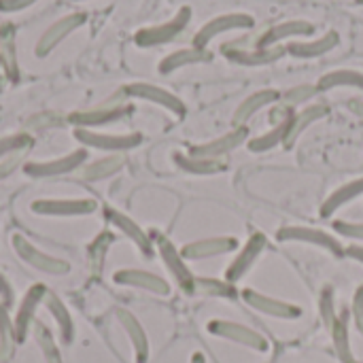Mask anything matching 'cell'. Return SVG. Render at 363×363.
Segmentation results:
<instances>
[{"mask_svg":"<svg viewBox=\"0 0 363 363\" xmlns=\"http://www.w3.org/2000/svg\"><path fill=\"white\" fill-rule=\"evenodd\" d=\"M32 147V138L26 134H17V136H6L0 138V162L11 160L15 155H21L26 149Z\"/></svg>","mask_w":363,"mask_h":363,"instance_id":"38","label":"cell"},{"mask_svg":"<svg viewBox=\"0 0 363 363\" xmlns=\"http://www.w3.org/2000/svg\"><path fill=\"white\" fill-rule=\"evenodd\" d=\"M155 249L164 262V266L168 268V272L172 274V279L177 281L179 289H183L187 296H194L196 291V277L194 272L187 268V259L181 255V251L172 245L170 238H166L164 234L155 236Z\"/></svg>","mask_w":363,"mask_h":363,"instance_id":"4","label":"cell"},{"mask_svg":"<svg viewBox=\"0 0 363 363\" xmlns=\"http://www.w3.org/2000/svg\"><path fill=\"white\" fill-rule=\"evenodd\" d=\"M340 45V34L336 30H330L325 32L323 36L319 38H311V40H291L285 51L291 55V57H298V60H313V57H321L325 53H330L332 49H336Z\"/></svg>","mask_w":363,"mask_h":363,"instance_id":"21","label":"cell"},{"mask_svg":"<svg viewBox=\"0 0 363 363\" xmlns=\"http://www.w3.org/2000/svg\"><path fill=\"white\" fill-rule=\"evenodd\" d=\"M128 113H130V106H123V104L117 102L113 106H102V108L87 111V113H74V115H70V121L77 123V125L89 128V125H102V123L117 121V119L125 117Z\"/></svg>","mask_w":363,"mask_h":363,"instance_id":"28","label":"cell"},{"mask_svg":"<svg viewBox=\"0 0 363 363\" xmlns=\"http://www.w3.org/2000/svg\"><path fill=\"white\" fill-rule=\"evenodd\" d=\"M345 257L355 259V262H359L363 266V245H349V247H345Z\"/></svg>","mask_w":363,"mask_h":363,"instance_id":"45","label":"cell"},{"mask_svg":"<svg viewBox=\"0 0 363 363\" xmlns=\"http://www.w3.org/2000/svg\"><path fill=\"white\" fill-rule=\"evenodd\" d=\"M191 19V9L183 6L177 11V15L160 26H151V28H143L136 32V45L140 47H155V45H166L170 40H174L189 23Z\"/></svg>","mask_w":363,"mask_h":363,"instance_id":"8","label":"cell"},{"mask_svg":"<svg viewBox=\"0 0 363 363\" xmlns=\"http://www.w3.org/2000/svg\"><path fill=\"white\" fill-rule=\"evenodd\" d=\"M330 115V106L323 104V102H313V104H306L302 111H294V115L289 117V130H287V138H285V149H291L298 138L317 121L325 119Z\"/></svg>","mask_w":363,"mask_h":363,"instance_id":"20","label":"cell"},{"mask_svg":"<svg viewBox=\"0 0 363 363\" xmlns=\"http://www.w3.org/2000/svg\"><path fill=\"white\" fill-rule=\"evenodd\" d=\"M319 91H332L338 87H355L363 91V72L353 70V68H338V70H330L328 74H323L317 81Z\"/></svg>","mask_w":363,"mask_h":363,"instance_id":"31","label":"cell"},{"mask_svg":"<svg viewBox=\"0 0 363 363\" xmlns=\"http://www.w3.org/2000/svg\"><path fill=\"white\" fill-rule=\"evenodd\" d=\"M45 296H47V287L36 283L32 285L23 300L19 302L17 306V313H15V319H13V325H15V338H17V345L26 340L30 328H32V319L36 315V308L40 306V302H45Z\"/></svg>","mask_w":363,"mask_h":363,"instance_id":"17","label":"cell"},{"mask_svg":"<svg viewBox=\"0 0 363 363\" xmlns=\"http://www.w3.org/2000/svg\"><path fill=\"white\" fill-rule=\"evenodd\" d=\"M34 340L38 345V349L43 351V357L45 363H62V355H60V349L53 340V334L49 332V328L40 321L34 323Z\"/></svg>","mask_w":363,"mask_h":363,"instance_id":"35","label":"cell"},{"mask_svg":"<svg viewBox=\"0 0 363 363\" xmlns=\"http://www.w3.org/2000/svg\"><path fill=\"white\" fill-rule=\"evenodd\" d=\"M294 115V113H291ZM287 115L285 119H281L272 130H268L266 134H259V136H253L249 138L247 143V149L251 153H266V151H272L277 149L279 145H285V138H287V130H289V117Z\"/></svg>","mask_w":363,"mask_h":363,"instance_id":"29","label":"cell"},{"mask_svg":"<svg viewBox=\"0 0 363 363\" xmlns=\"http://www.w3.org/2000/svg\"><path fill=\"white\" fill-rule=\"evenodd\" d=\"M189 363H206V357H204L202 353H194V355H191V362Z\"/></svg>","mask_w":363,"mask_h":363,"instance_id":"47","label":"cell"},{"mask_svg":"<svg viewBox=\"0 0 363 363\" xmlns=\"http://www.w3.org/2000/svg\"><path fill=\"white\" fill-rule=\"evenodd\" d=\"M319 313H321V319H323V323H325V328L330 332L332 325L338 319L336 304H334V287H330V285H325L321 289V296H319Z\"/></svg>","mask_w":363,"mask_h":363,"instance_id":"39","label":"cell"},{"mask_svg":"<svg viewBox=\"0 0 363 363\" xmlns=\"http://www.w3.org/2000/svg\"><path fill=\"white\" fill-rule=\"evenodd\" d=\"M0 304L6 306V308L13 304V289H11V285H9V281L4 279L2 272H0Z\"/></svg>","mask_w":363,"mask_h":363,"instance_id":"43","label":"cell"},{"mask_svg":"<svg viewBox=\"0 0 363 363\" xmlns=\"http://www.w3.org/2000/svg\"><path fill=\"white\" fill-rule=\"evenodd\" d=\"M347 106H349V111H351V113H355L357 117H362L363 119V100L362 98H351Z\"/></svg>","mask_w":363,"mask_h":363,"instance_id":"46","label":"cell"},{"mask_svg":"<svg viewBox=\"0 0 363 363\" xmlns=\"http://www.w3.org/2000/svg\"><path fill=\"white\" fill-rule=\"evenodd\" d=\"M30 208L43 217H85L98 211V202L91 198H55L34 200Z\"/></svg>","mask_w":363,"mask_h":363,"instance_id":"9","label":"cell"},{"mask_svg":"<svg viewBox=\"0 0 363 363\" xmlns=\"http://www.w3.org/2000/svg\"><path fill=\"white\" fill-rule=\"evenodd\" d=\"M125 94L132 96V98H140V100H147V102H153L166 111H170L172 115L177 117H183L187 113L185 108V102L174 96L172 91L164 89V87H157V85H151V83H132L125 87Z\"/></svg>","mask_w":363,"mask_h":363,"instance_id":"14","label":"cell"},{"mask_svg":"<svg viewBox=\"0 0 363 363\" xmlns=\"http://www.w3.org/2000/svg\"><path fill=\"white\" fill-rule=\"evenodd\" d=\"M255 26V19L249 13H225L219 17H213L211 21H206L194 36V47L198 49H206L211 45L213 38L225 34V32H234V30H251Z\"/></svg>","mask_w":363,"mask_h":363,"instance_id":"7","label":"cell"},{"mask_svg":"<svg viewBox=\"0 0 363 363\" xmlns=\"http://www.w3.org/2000/svg\"><path fill=\"white\" fill-rule=\"evenodd\" d=\"M11 245H13L15 253L19 255V259H23L28 266H32L38 272L51 274V277H62V274H68L70 272V264L68 262L43 253L23 234H13L11 236Z\"/></svg>","mask_w":363,"mask_h":363,"instance_id":"3","label":"cell"},{"mask_svg":"<svg viewBox=\"0 0 363 363\" xmlns=\"http://www.w3.org/2000/svg\"><path fill=\"white\" fill-rule=\"evenodd\" d=\"M172 162L179 166V170L187 174H198V177H208V174H221L228 170L225 160H208V157H191L187 153H174Z\"/></svg>","mask_w":363,"mask_h":363,"instance_id":"27","label":"cell"},{"mask_svg":"<svg viewBox=\"0 0 363 363\" xmlns=\"http://www.w3.org/2000/svg\"><path fill=\"white\" fill-rule=\"evenodd\" d=\"M85 21V15H81V13H74V15H68V17H62L60 21H55L43 36H40V40H38V45H36V55L38 57H45L57 43H62L72 30H77L81 23Z\"/></svg>","mask_w":363,"mask_h":363,"instance_id":"24","label":"cell"},{"mask_svg":"<svg viewBox=\"0 0 363 363\" xmlns=\"http://www.w3.org/2000/svg\"><path fill=\"white\" fill-rule=\"evenodd\" d=\"M15 325L9 317V308L0 304V359H9L15 351Z\"/></svg>","mask_w":363,"mask_h":363,"instance_id":"36","label":"cell"},{"mask_svg":"<svg viewBox=\"0 0 363 363\" xmlns=\"http://www.w3.org/2000/svg\"><path fill=\"white\" fill-rule=\"evenodd\" d=\"M334 230L342 238L363 242V221H334Z\"/></svg>","mask_w":363,"mask_h":363,"instance_id":"41","label":"cell"},{"mask_svg":"<svg viewBox=\"0 0 363 363\" xmlns=\"http://www.w3.org/2000/svg\"><path fill=\"white\" fill-rule=\"evenodd\" d=\"M45 306H47V311L51 313L53 321L57 323L62 342H64V345H70L72 338H74V325H72V317H70L68 308H66L64 302H62L55 294H51V291H47V296H45Z\"/></svg>","mask_w":363,"mask_h":363,"instance_id":"30","label":"cell"},{"mask_svg":"<svg viewBox=\"0 0 363 363\" xmlns=\"http://www.w3.org/2000/svg\"><path fill=\"white\" fill-rule=\"evenodd\" d=\"M317 94H321L317 85L302 83V85H296V87H289L287 91H283V94H281V102H283V106H287V108H296V106L308 104Z\"/></svg>","mask_w":363,"mask_h":363,"instance_id":"37","label":"cell"},{"mask_svg":"<svg viewBox=\"0 0 363 363\" xmlns=\"http://www.w3.org/2000/svg\"><path fill=\"white\" fill-rule=\"evenodd\" d=\"M351 317H353V323H355L357 332L363 336V285L362 287H357V291H355V296H353Z\"/></svg>","mask_w":363,"mask_h":363,"instance_id":"42","label":"cell"},{"mask_svg":"<svg viewBox=\"0 0 363 363\" xmlns=\"http://www.w3.org/2000/svg\"><path fill=\"white\" fill-rule=\"evenodd\" d=\"M85 160H87V151L85 149H77L72 153H66V155L49 160V162H26L23 164V172L28 177H34V179L68 174V172L77 170L79 166H83Z\"/></svg>","mask_w":363,"mask_h":363,"instance_id":"13","label":"cell"},{"mask_svg":"<svg viewBox=\"0 0 363 363\" xmlns=\"http://www.w3.org/2000/svg\"><path fill=\"white\" fill-rule=\"evenodd\" d=\"M245 143H249V130L247 128H234L228 134H221V136H217L213 140L194 145L187 155H191V157H208V160H223L228 153L236 151Z\"/></svg>","mask_w":363,"mask_h":363,"instance_id":"10","label":"cell"},{"mask_svg":"<svg viewBox=\"0 0 363 363\" xmlns=\"http://www.w3.org/2000/svg\"><path fill=\"white\" fill-rule=\"evenodd\" d=\"M117 321L121 323L123 332L128 334L130 342H132V349H134V357H136V363H147L149 362V338H147V332L145 328L140 325V321L125 308H117Z\"/></svg>","mask_w":363,"mask_h":363,"instance_id":"23","label":"cell"},{"mask_svg":"<svg viewBox=\"0 0 363 363\" xmlns=\"http://www.w3.org/2000/svg\"><path fill=\"white\" fill-rule=\"evenodd\" d=\"M113 281L117 285H123V287H134V289H143V291H149V294H155V296H170V283L153 272H147V270H136V268H125V270H119L115 272Z\"/></svg>","mask_w":363,"mask_h":363,"instance_id":"18","label":"cell"},{"mask_svg":"<svg viewBox=\"0 0 363 363\" xmlns=\"http://www.w3.org/2000/svg\"><path fill=\"white\" fill-rule=\"evenodd\" d=\"M238 240L234 236H213V238H202L196 242H189L181 249V255L189 262H202L219 255H228L236 251Z\"/></svg>","mask_w":363,"mask_h":363,"instance_id":"16","label":"cell"},{"mask_svg":"<svg viewBox=\"0 0 363 363\" xmlns=\"http://www.w3.org/2000/svg\"><path fill=\"white\" fill-rule=\"evenodd\" d=\"M268 247V240H266V234L264 232H253L249 236V240L245 242V247L240 249V253L234 257V262L228 266L225 270V281L230 283H238L240 279H245V274L255 266V262L259 259V255L266 251Z\"/></svg>","mask_w":363,"mask_h":363,"instance_id":"12","label":"cell"},{"mask_svg":"<svg viewBox=\"0 0 363 363\" xmlns=\"http://www.w3.org/2000/svg\"><path fill=\"white\" fill-rule=\"evenodd\" d=\"M104 217H106V221H108L113 228H117L128 240H132L147 257L153 255V238H151V236H149L132 217H128V215H123L121 211H115V208H111V206L104 208Z\"/></svg>","mask_w":363,"mask_h":363,"instance_id":"19","label":"cell"},{"mask_svg":"<svg viewBox=\"0 0 363 363\" xmlns=\"http://www.w3.org/2000/svg\"><path fill=\"white\" fill-rule=\"evenodd\" d=\"M208 334L217 336V338H223V340H230V342H236L240 347H247L251 351H257V353H266L270 349V342L264 334L247 328V325H240V323H234V321H225V319H215L208 323Z\"/></svg>","mask_w":363,"mask_h":363,"instance_id":"5","label":"cell"},{"mask_svg":"<svg viewBox=\"0 0 363 363\" xmlns=\"http://www.w3.org/2000/svg\"><path fill=\"white\" fill-rule=\"evenodd\" d=\"M315 34V23L306 21V19H289V21H281L272 28H268L264 34H259L255 38L257 47H277L283 40L289 38H308Z\"/></svg>","mask_w":363,"mask_h":363,"instance_id":"15","label":"cell"},{"mask_svg":"<svg viewBox=\"0 0 363 363\" xmlns=\"http://www.w3.org/2000/svg\"><path fill=\"white\" fill-rule=\"evenodd\" d=\"M111 242H113V234H111V232L98 234L96 240L91 242V247H89V262H91V268H94V270H98V268L102 266L104 253H106V249L111 247Z\"/></svg>","mask_w":363,"mask_h":363,"instance_id":"40","label":"cell"},{"mask_svg":"<svg viewBox=\"0 0 363 363\" xmlns=\"http://www.w3.org/2000/svg\"><path fill=\"white\" fill-rule=\"evenodd\" d=\"M355 2H359V4H363V0H355Z\"/></svg>","mask_w":363,"mask_h":363,"instance_id":"48","label":"cell"},{"mask_svg":"<svg viewBox=\"0 0 363 363\" xmlns=\"http://www.w3.org/2000/svg\"><path fill=\"white\" fill-rule=\"evenodd\" d=\"M353 363H359V362H357V359H355V362H353Z\"/></svg>","mask_w":363,"mask_h":363,"instance_id":"49","label":"cell"},{"mask_svg":"<svg viewBox=\"0 0 363 363\" xmlns=\"http://www.w3.org/2000/svg\"><path fill=\"white\" fill-rule=\"evenodd\" d=\"M359 196H363V179L349 181V183L340 185L338 189H334V191L325 198V202H323L321 208H319V215H321L323 219H332L342 206L351 204V202L357 200Z\"/></svg>","mask_w":363,"mask_h":363,"instance_id":"25","label":"cell"},{"mask_svg":"<svg viewBox=\"0 0 363 363\" xmlns=\"http://www.w3.org/2000/svg\"><path fill=\"white\" fill-rule=\"evenodd\" d=\"M277 102H281V91H277V89H259V91L247 96L234 111V117H232L234 128H247V123L253 115H257L262 108L277 104Z\"/></svg>","mask_w":363,"mask_h":363,"instance_id":"22","label":"cell"},{"mask_svg":"<svg viewBox=\"0 0 363 363\" xmlns=\"http://www.w3.org/2000/svg\"><path fill=\"white\" fill-rule=\"evenodd\" d=\"M221 53L242 66H266L272 64L277 60H281L287 51L285 47L277 45V47H257L255 40L251 38H234L230 43L221 45Z\"/></svg>","mask_w":363,"mask_h":363,"instance_id":"1","label":"cell"},{"mask_svg":"<svg viewBox=\"0 0 363 363\" xmlns=\"http://www.w3.org/2000/svg\"><path fill=\"white\" fill-rule=\"evenodd\" d=\"M277 238L281 242H304V245H313L319 247L323 251H328L334 257H345V245L334 238L332 234L317 230V228H308V225H283L277 230Z\"/></svg>","mask_w":363,"mask_h":363,"instance_id":"2","label":"cell"},{"mask_svg":"<svg viewBox=\"0 0 363 363\" xmlns=\"http://www.w3.org/2000/svg\"><path fill=\"white\" fill-rule=\"evenodd\" d=\"M330 336H332V345H334L338 359L342 363L355 362L353 351H351V340H349V315H347V311L338 315L336 323L330 330Z\"/></svg>","mask_w":363,"mask_h":363,"instance_id":"32","label":"cell"},{"mask_svg":"<svg viewBox=\"0 0 363 363\" xmlns=\"http://www.w3.org/2000/svg\"><path fill=\"white\" fill-rule=\"evenodd\" d=\"M194 296H204V298H221V300H236L240 291L236 289L234 283L230 281H219V279H206V277H196V291Z\"/></svg>","mask_w":363,"mask_h":363,"instance_id":"33","label":"cell"},{"mask_svg":"<svg viewBox=\"0 0 363 363\" xmlns=\"http://www.w3.org/2000/svg\"><path fill=\"white\" fill-rule=\"evenodd\" d=\"M36 0H0V11H19L30 6Z\"/></svg>","mask_w":363,"mask_h":363,"instance_id":"44","label":"cell"},{"mask_svg":"<svg viewBox=\"0 0 363 363\" xmlns=\"http://www.w3.org/2000/svg\"><path fill=\"white\" fill-rule=\"evenodd\" d=\"M240 298L253 311H257L262 315H268V317H274V319L294 321V319H300L302 317V308L300 306L289 304V302H283V300H277V298L266 296V294H259L255 289H242L240 291Z\"/></svg>","mask_w":363,"mask_h":363,"instance_id":"11","label":"cell"},{"mask_svg":"<svg viewBox=\"0 0 363 363\" xmlns=\"http://www.w3.org/2000/svg\"><path fill=\"white\" fill-rule=\"evenodd\" d=\"M74 138L83 147H91V149H100V151H108V153H125L130 149H136L143 143V134H138V132H134V134H102V132L89 130V128H77Z\"/></svg>","mask_w":363,"mask_h":363,"instance_id":"6","label":"cell"},{"mask_svg":"<svg viewBox=\"0 0 363 363\" xmlns=\"http://www.w3.org/2000/svg\"><path fill=\"white\" fill-rule=\"evenodd\" d=\"M123 166H125L123 155H117V153H115V155H108V157H102V160L89 164V166L83 170V179L89 181V183H94V181H104V179L117 174Z\"/></svg>","mask_w":363,"mask_h":363,"instance_id":"34","label":"cell"},{"mask_svg":"<svg viewBox=\"0 0 363 363\" xmlns=\"http://www.w3.org/2000/svg\"><path fill=\"white\" fill-rule=\"evenodd\" d=\"M211 60H213V53L208 49L187 47V49H179V51H172L170 55H166L160 62V72L170 74V72H174L179 68H185V66H191V64H204V62H211Z\"/></svg>","mask_w":363,"mask_h":363,"instance_id":"26","label":"cell"}]
</instances>
